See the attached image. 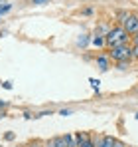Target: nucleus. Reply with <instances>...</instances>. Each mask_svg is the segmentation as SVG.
<instances>
[{
    "instance_id": "1",
    "label": "nucleus",
    "mask_w": 138,
    "mask_h": 147,
    "mask_svg": "<svg viewBox=\"0 0 138 147\" xmlns=\"http://www.w3.org/2000/svg\"><path fill=\"white\" fill-rule=\"evenodd\" d=\"M126 38H128V34H126V30H124L122 26H116V28L109 30V32L105 34V42H107V46H109V48L122 46V44L126 42Z\"/></svg>"
},
{
    "instance_id": "2",
    "label": "nucleus",
    "mask_w": 138,
    "mask_h": 147,
    "mask_svg": "<svg viewBox=\"0 0 138 147\" xmlns=\"http://www.w3.org/2000/svg\"><path fill=\"white\" fill-rule=\"evenodd\" d=\"M111 58H113L115 62H130V58H132V48H128L126 44L116 46V48H113V52H111Z\"/></svg>"
},
{
    "instance_id": "3",
    "label": "nucleus",
    "mask_w": 138,
    "mask_h": 147,
    "mask_svg": "<svg viewBox=\"0 0 138 147\" xmlns=\"http://www.w3.org/2000/svg\"><path fill=\"white\" fill-rule=\"evenodd\" d=\"M122 28L126 30V34H136V32H138V16L128 14L126 20L122 22Z\"/></svg>"
},
{
    "instance_id": "4",
    "label": "nucleus",
    "mask_w": 138,
    "mask_h": 147,
    "mask_svg": "<svg viewBox=\"0 0 138 147\" xmlns=\"http://www.w3.org/2000/svg\"><path fill=\"white\" fill-rule=\"evenodd\" d=\"M115 137H111V135H105V137H101V141L97 143V147H113L115 145Z\"/></svg>"
},
{
    "instance_id": "5",
    "label": "nucleus",
    "mask_w": 138,
    "mask_h": 147,
    "mask_svg": "<svg viewBox=\"0 0 138 147\" xmlns=\"http://www.w3.org/2000/svg\"><path fill=\"white\" fill-rule=\"evenodd\" d=\"M97 64H99V70H101V72H107V70H109V60H107L105 56H99V58H97Z\"/></svg>"
},
{
    "instance_id": "6",
    "label": "nucleus",
    "mask_w": 138,
    "mask_h": 147,
    "mask_svg": "<svg viewBox=\"0 0 138 147\" xmlns=\"http://www.w3.org/2000/svg\"><path fill=\"white\" fill-rule=\"evenodd\" d=\"M49 147H67L65 137H53V139L49 141Z\"/></svg>"
},
{
    "instance_id": "7",
    "label": "nucleus",
    "mask_w": 138,
    "mask_h": 147,
    "mask_svg": "<svg viewBox=\"0 0 138 147\" xmlns=\"http://www.w3.org/2000/svg\"><path fill=\"white\" fill-rule=\"evenodd\" d=\"M91 42L95 44V46H105V44H107V42H105V36H99V34H97V36H93Z\"/></svg>"
},
{
    "instance_id": "8",
    "label": "nucleus",
    "mask_w": 138,
    "mask_h": 147,
    "mask_svg": "<svg viewBox=\"0 0 138 147\" xmlns=\"http://www.w3.org/2000/svg\"><path fill=\"white\" fill-rule=\"evenodd\" d=\"M87 42H89V36H85V34L77 38V46H81V48H83V46H87Z\"/></svg>"
},
{
    "instance_id": "9",
    "label": "nucleus",
    "mask_w": 138,
    "mask_h": 147,
    "mask_svg": "<svg viewBox=\"0 0 138 147\" xmlns=\"http://www.w3.org/2000/svg\"><path fill=\"white\" fill-rule=\"evenodd\" d=\"M10 10H12V4H4V6L0 4V16L6 14V12H10Z\"/></svg>"
},
{
    "instance_id": "10",
    "label": "nucleus",
    "mask_w": 138,
    "mask_h": 147,
    "mask_svg": "<svg viewBox=\"0 0 138 147\" xmlns=\"http://www.w3.org/2000/svg\"><path fill=\"white\" fill-rule=\"evenodd\" d=\"M65 137V143H67V147H75V141H73V137L71 135H63Z\"/></svg>"
},
{
    "instance_id": "11",
    "label": "nucleus",
    "mask_w": 138,
    "mask_h": 147,
    "mask_svg": "<svg viewBox=\"0 0 138 147\" xmlns=\"http://www.w3.org/2000/svg\"><path fill=\"white\" fill-rule=\"evenodd\" d=\"M89 84L93 86V90H97V92H99V84H101L99 80H95V78H91V80H89Z\"/></svg>"
},
{
    "instance_id": "12",
    "label": "nucleus",
    "mask_w": 138,
    "mask_h": 147,
    "mask_svg": "<svg viewBox=\"0 0 138 147\" xmlns=\"http://www.w3.org/2000/svg\"><path fill=\"white\" fill-rule=\"evenodd\" d=\"M81 147H97V143H95V141H93L91 137H89V139H87V141H85V143H83Z\"/></svg>"
},
{
    "instance_id": "13",
    "label": "nucleus",
    "mask_w": 138,
    "mask_h": 147,
    "mask_svg": "<svg viewBox=\"0 0 138 147\" xmlns=\"http://www.w3.org/2000/svg\"><path fill=\"white\" fill-rule=\"evenodd\" d=\"M59 115H63V117H67V115H71V109H61V111H59Z\"/></svg>"
},
{
    "instance_id": "14",
    "label": "nucleus",
    "mask_w": 138,
    "mask_h": 147,
    "mask_svg": "<svg viewBox=\"0 0 138 147\" xmlns=\"http://www.w3.org/2000/svg\"><path fill=\"white\" fill-rule=\"evenodd\" d=\"M46 2H49V0H34V4H36V6H40V4H46Z\"/></svg>"
},
{
    "instance_id": "15",
    "label": "nucleus",
    "mask_w": 138,
    "mask_h": 147,
    "mask_svg": "<svg viewBox=\"0 0 138 147\" xmlns=\"http://www.w3.org/2000/svg\"><path fill=\"white\" fill-rule=\"evenodd\" d=\"M14 139V133H6V141H12Z\"/></svg>"
},
{
    "instance_id": "16",
    "label": "nucleus",
    "mask_w": 138,
    "mask_h": 147,
    "mask_svg": "<svg viewBox=\"0 0 138 147\" xmlns=\"http://www.w3.org/2000/svg\"><path fill=\"white\" fill-rule=\"evenodd\" d=\"M132 56H136V58H138V46H134V48H132Z\"/></svg>"
},
{
    "instance_id": "17",
    "label": "nucleus",
    "mask_w": 138,
    "mask_h": 147,
    "mask_svg": "<svg viewBox=\"0 0 138 147\" xmlns=\"http://www.w3.org/2000/svg\"><path fill=\"white\" fill-rule=\"evenodd\" d=\"M113 147H126V145H124V143H120V141H115V145H113Z\"/></svg>"
},
{
    "instance_id": "18",
    "label": "nucleus",
    "mask_w": 138,
    "mask_h": 147,
    "mask_svg": "<svg viewBox=\"0 0 138 147\" xmlns=\"http://www.w3.org/2000/svg\"><path fill=\"white\" fill-rule=\"evenodd\" d=\"M2 107H6V101H4V99H0V109H2Z\"/></svg>"
},
{
    "instance_id": "19",
    "label": "nucleus",
    "mask_w": 138,
    "mask_h": 147,
    "mask_svg": "<svg viewBox=\"0 0 138 147\" xmlns=\"http://www.w3.org/2000/svg\"><path fill=\"white\" fill-rule=\"evenodd\" d=\"M134 46H138V32L134 34Z\"/></svg>"
},
{
    "instance_id": "20",
    "label": "nucleus",
    "mask_w": 138,
    "mask_h": 147,
    "mask_svg": "<svg viewBox=\"0 0 138 147\" xmlns=\"http://www.w3.org/2000/svg\"><path fill=\"white\" fill-rule=\"evenodd\" d=\"M136 119H138V113H136Z\"/></svg>"
},
{
    "instance_id": "21",
    "label": "nucleus",
    "mask_w": 138,
    "mask_h": 147,
    "mask_svg": "<svg viewBox=\"0 0 138 147\" xmlns=\"http://www.w3.org/2000/svg\"><path fill=\"white\" fill-rule=\"evenodd\" d=\"M32 147H36V145H32Z\"/></svg>"
}]
</instances>
